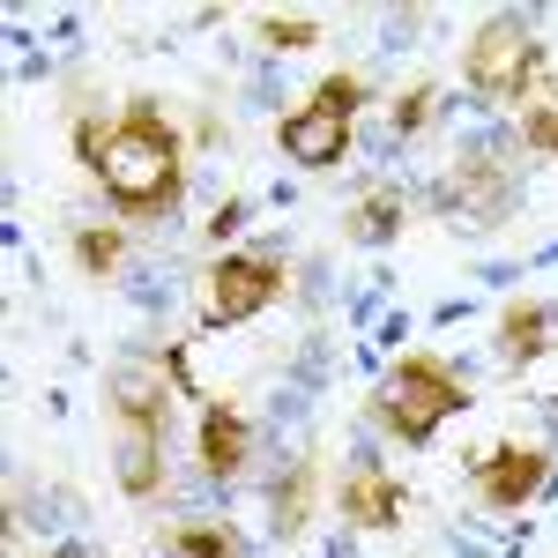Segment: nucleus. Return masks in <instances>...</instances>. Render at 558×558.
<instances>
[{"label": "nucleus", "instance_id": "nucleus-1", "mask_svg": "<svg viewBox=\"0 0 558 558\" xmlns=\"http://www.w3.org/2000/svg\"><path fill=\"white\" fill-rule=\"evenodd\" d=\"M97 179H105V194L128 216H165L179 202V186H186L179 179V142H172L157 105H128V120L105 134Z\"/></svg>", "mask_w": 558, "mask_h": 558}, {"label": "nucleus", "instance_id": "nucleus-2", "mask_svg": "<svg viewBox=\"0 0 558 558\" xmlns=\"http://www.w3.org/2000/svg\"><path fill=\"white\" fill-rule=\"evenodd\" d=\"M112 417H120V484L134 499H149L157 476H165V387L149 373H120L112 380Z\"/></svg>", "mask_w": 558, "mask_h": 558}, {"label": "nucleus", "instance_id": "nucleus-3", "mask_svg": "<svg viewBox=\"0 0 558 558\" xmlns=\"http://www.w3.org/2000/svg\"><path fill=\"white\" fill-rule=\"evenodd\" d=\"M462 410V380L439 365V357H402L395 373H387V387H380V417H387V432L395 439H432L439 432V417H454Z\"/></svg>", "mask_w": 558, "mask_h": 558}, {"label": "nucleus", "instance_id": "nucleus-4", "mask_svg": "<svg viewBox=\"0 0 558 558\" xmlns=\"http://www.w3.org/2000/svg\"><path fill=\"white\" fill-rule=\"evenodd\" d=\"M357 75H328V83L313 89V105L283 120V157H299V165H343L350 149V112H357Z\"/></svg>", "mask_w": 558, "mask_h": 558}, {"label": "nucleus", "instance_id": "nucleus-5", "mask_svg": "<svg viewBox=\"0 0 558 558\" xmlns=\"http://www.w3.org/2000/svg\"><path fill=\"white\" fill-rule=\"evenodd\" d=\"M470 89L476 97H514V89L536 83V68H544V45H536V31L529 23H514V15H492L484 31L470 38Z\"/></svg>", "mask_w": 558, "mask_h": 558}, {"label": "nucleus", "instance_id": "nucleus-6", "mask_svg": "<svg viewBox=\"0 0 558 558\" xmlns=\"http://www.w3.org/2000/svg\"><path fill=\"white\" fill-rule=\"evenodd\" d=\"M276 291H283V260H276V254H223L209 268V320H216V328L254 320Z\"/></svg>", "mask_w": 558, "mask_h": 558}, {"label": "nucleus", "instance_id": "nucleus-7", "mask_svg": "<svg viewBox=\"0 0 558 558\" xmlns=\"http://www.w3.org/2000/svg\"><path fill=\"white\" fill-rule=\"evenodd\" d=\"M544 476H551V454L544 447H492L476 462V499L484 507H529Z\"/></svg>", "mask_w": 558, "mask_h": 558}, {"label": "nucleus", "instance_id": "nucleus-8", "mask_svg": "<svg viewBox=\"0 0 558 558\" xmlns=\"http://www.w3.org/2000/svg\"><path fill=\"white\" fill-rule=\"evenodd\" d=\"M447 194L476 216L507 209V172H499V157H492V149H462V157L447 165Z\"/></svg>", "mask_w": 558, "mask_h": 558}, {"label": "nucleus", "instance_id": "nucleus-9", "mask_svg": "<svg viewBox=\"0 0 558 558\" xmlns=\"http://www.w3.org/2000/svg\"><path fill=\"white\" fill-rule=\"evenodd\" d=\"M202 470L209 476H239V462H246V447H254V432H246V417L231 410V402H209L202 410Z\"/></svg>", "mask_w": 558, "mask_h": 558}, {"label": "nucleus", "instance_id": "nucleus-10", "mask_svg": "<svg viewBox=\"0 0 558 558\" xmlns=\"http://www.w3.org/2000/svg\"><path fill=\"white\" fill-rule=\"evenodd\" d=\"M343 514L357 521V529H395V521H402V492H395V476L350 470L343 476Z\"/></svg>", "mask_w": 558, "mask_h": 558}, {"label": "nucleus", "instance_id": "nucleus-11", "mask_svg": "<svg viewBox=\"0 0 558 558\" xmlns=\"http://www.w3.org/2000/svg\"><path fill=\"white\" fill-rule=\"evenodd\" d=\"M499 343H507V357H514V365H536V357L558 343V313H551V305H507Z\"/></svg>", "mask_w": 558, "mask_h": 558}, {"label": "nucleus", "instance_id": "nucleus-12", "mask_svg": "<svg viewBox=\"0 0 558 558\" xmlns=\"http://www.w3.org/2000/svg\"><path fill=\"white\" fill-rule=\"evenodd\" d=\"M343 231L357 239V246H387V239L402 231V202H395L387 186H373V194H357V209L343 216Z\"/></svg>", "mask_w": 558, "mask_h": 558}, {"label": "nucleus", "instance_id": "nucleus-13", "mask_svg": "<svg viewBox=\"0 0 558 558\" xmlns=\"http://www.w3.org/2000/svg\"><path fill=\"white\" fill-rule=\"evenodd\" d=\"M165 551L172 558H239V536L223 521H179L172 536H165Z\"/></svg>", "mask_w": 558, "mask_h": 558}, {"label": "nucleus", "instance_id": "nucleus-14", "mask_svg": "<svg viewBox=\"0 0 558 558\" xmlns=\"http://www.w3.org/2000/svg\"><path fill=\"white\" fill-rule=\"evenodd\" d=\"M75 254H83L89 276H112L120 254H128V239H120V231H83V239H75Z\"/></svg>", "mask_w": 558, "mask_h": 558}, {"label": "nucleus", "instance_id": "nucleus-15", "mask_svg": "<svg viewBox=\"0 0 558 558\" xmlns=\"http://www.w3.org/2000/svg\"><path fill=\"white\" fill-rule=\"evenodd\" d=\"M305 492H313V470L299 462V470L283 476V507H276V529H283V536H299V529H305Z\"/></svg>", "mask_w": 558, "mask_h": 558}, {"label": "nucleus", "instance_id": "nucleus-16", "mask_svg": "<svg viewBox=\"0 0 558 558\" xmlns=\"http://www.w3.org/2000/svg\"><path fill=\"white\" fill-rule=\"evenodd\" d=\"M260 38L283 45V52H299V45L320 38V23H313V15H260Z\"/></svg>", "mask_w": 558, "mask_h": 558}, {"label": "nucleus", "instance_id": "nucleus-17", "mask_svg": "<svg viewBox=\"0 0 558 558\" xmlns=\"http://www.w3.org/2000/svg\"><path fill=\"white\" fill-rule=\"evenodd\" d=\"M529 142L558 157V105H544V112H529Z\"/></svg>", "mask_w": 558, "mask_h": 558}, {"label": "nucleus", "instance_id": "nucleus-18", "mask_svg": "<svg viewBox=\"0 0 558 558\" xmlns=\"http://www.w3.org/2000/svg\"><path fill=\"white\" fill-rule=\"evenodd\" d=\"M425 112H432V97H425V89H410V97L395 105V128H402V134H417V128H425Z\"/></svg>", "mask_w": 558, "mask_h": 558}, {"label": "nucleus", "instance_id": "nucleus-19", "mask_svg": "<svg viewBox=\"0 0 558 558\" xmlns=\"http://www.w3.org/2000/svg\"><path fill=\"white\" fill-rule=\"evenodd\" d=\"M68 558H83V551H68Z\"/></svg>", "mask_w": 558, "mask_h": 558}]
</instances>
